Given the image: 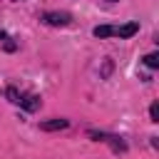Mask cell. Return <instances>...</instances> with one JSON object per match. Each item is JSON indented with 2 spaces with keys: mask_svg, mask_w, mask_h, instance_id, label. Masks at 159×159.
Masks as SVG:
<instances>
[{
  "mask_svg": "<svg viewBox=\"0 0 159 159\" xmlns=\"http://www.w3.org/2000/svg\"><path fill=\"white\" fill-rule=\"evenodd\" d=\"M139 32V22L132 20V22H124V25H97L92 30L94 37L99 40H107V37H119V40H129Z\"/></svg>",
  "mask_w": 159,
  "mask_h": 159,
  "instance_id": "6da1fadb",
  "label": "cell"
},
{
  "mask_svg": "<svg viewBox=\"0 0 159 159\" xmlns=\"http://www.w3.org/2000/svg\"><path fill=\"white\" fill-rule=\"evenodd\" d=\"M5 37H7V35H5V32H2V30H0V40H5Z\"/></svg>",
  "mask_w": 159,
  "mask_h": 159,
  "instance_id": "9c48e42d",
  "label": "cell"
},
{
  "mask_svg": "<svg viewBox=\"0 0 159 159\" xmlns=\"http://www.w3.org/2000/svg\"><path fill=\"white\" fill-rule=\"evenodd\" d=\"M87 137H89V139H94V142H104V144H109L114 154H124V152L129 149V147H127V142H124L122 137H117V134H109V132L87 129Z\"/></svg>",
  "mask_w": 159,
  "mask_h": 159,
  "instance_id": "7a4b0ae2",
  "label": "cell"
},
{
  "mask_svg": "<svg viewBox=\"0 0 159 159\" xmlns=\"http://www.w3.org/2000/svg\"><path fill=\"white\" fill-rule=\"evenodd\" d=\"M5 97H7L12 104H20V97H22V92H20L17 87H7V89H5Z\"/></svg>",
  "mask_w": 159,
  "mask_h": 159,
  "instance_id": "52a82bcc",
  "label": "cell"
},
{
  "mask_svg": "<svg viewBox=\"0 0 159 159\" xmlns=\"http://www.w3.org/2000/svg\"><path fill=\"white\" fill-rule=\"evenodd\" d=\"M40 20L45 25H50V27H67L72 22V15L65 12V10H50V12H42Z\"/></svg>",
  "mask_w": 159,
  "mask_h": 159,
  "instance_id": "3957f363",
  "label": "cell"
},
{
  "mask_svg": "<svg viewBox=\"0 0 159 159\" xmlns=\"http://www.w3.org/2000/svg\"><path fill=\"white\" fill-rule=\"evenodd\" d=\"M149 117H152V122H159V102H152V107H149Z\"/></svg>",
  "mask_w": 159,
  "mask_h": 159,
  "instance_id": "ba28073f",
  "label": "cell"
},
{
  "mask_svg": "<svg viewBox=\"0 0 159 159\" xmlns=\"http://www.w3.org/2000/svg\"><path fill=\"white\" fill-rule=\"evenodd\" d=\"M40 104H42V99L37 97V94H32V92H22V97H20V104L17 107H22L25 112H35V109H40Z\"/></svg>",
  "mask_w": 159,
  "mask_h": 159,
  "instance_id": "277c9868",
  "label": "cell"
},
{
  "mask_svg": "<svg viewBox=\"0 0 159 159\" xmlns=\"http://www.w3.org/2000/svg\"><path fill=\"white\" fill-rule=\"evenodd\" d=\"M67 127H70V119H62V117L40 122V129H42V132H60V129H67Z\"/></svg>",
  "mask_w": 159,
  "mask_h": 159,
  "instance_id": "5b68a950",
  "label": "cell"
},
{
  "mask_svg": "<svg viewBox=\"0 0 159 159\" xmlns=\"http://www.w3.org/2000/svg\"><path fill=\"white\" fill-rule=\"evenodd\" d=\"M142 62H144L149 70H157V67H159V52H149V55H144Z\"/></svg>",
  "mask_w": 159,
  "mask_h": 159,
  "instance_id": "8992f818",
  "label": "cell"
}]
</instances>
